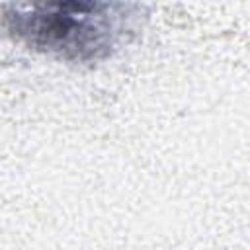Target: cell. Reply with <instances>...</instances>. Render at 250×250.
I'll return each instance as SVG.
<instances>
[{"mask_svg":"<svg viewBox=\"0 0 250 250\" xmlns=\"http://www.w3.org/2000/svg\"><path fill=\"white\" fill-rule=\"evenodd\" d=\"M145 12L131 2H39L8 4L2 27L16 43L68 62L109 59L129 37Z\"/></svg>","mask_w":250,"mask_h":250,"instance_id":"6da1fadb","label":"cell"}]
</instances>
